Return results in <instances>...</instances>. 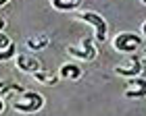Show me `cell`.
<instances>
[{"label": "cell", "mask_w": 146, "mask_h": 116, "mask_svg": "<svg viewBox=\"0 0 146 116\" xmlns=\"http://www.w3.org/2000/svg\"><path fill=\"white\" fill-rule=\"evenodd\" d=\"M13 108L21 114H34L44 108V95L31 89H25L23 93H19L17 100H13Z\"/></svg>", "instance_id": "obj_1"}, {"label": "cell", "mask_w": 146, "mask_h": 116, "mask_svg": "<svg viewBox=\"0 0 146 116\" xmlns=\"http://www.w3.org/2000/svg\"><path fill=\"white\" fill-rule=\"evenodd\" d=\"M77 19L84 23H88L92 29H94V37L96 42H107V35H109V23L102 15H98L94 10H79L77 12Z\"/></svg>", "instance_id": "obj_2"}, {"label": "cell", "mask_w": 146, "mask_h": 116, "mask_svg": "<svg viewBox=\"0 0 146 116\" xmlns=\"http://www.w3.org/2000/svg\"><path fill=\"white\" fill-rule=\"evenodd\" d=\"M144 37L140 33H134V31H123V33H117L115 40H113V48L121 54H136L142 46Z\"/></svg>", "instance_id": "obj_3"}, {"label": "cell", "mask_w": 146, "mask_h": 116, "mask_svg": "<svg viewBox=\"0 0 146 116\" xmlns=\"http://www.w3.org/2000/svg\"><path fill=\"white\" fill-rule=\"evenodd\" d=\"M67 54L73 58H79V60H86V62H92L96 60L98 56V48L94 46V40L92 37H84L79 42V46H69L67 48Z\"/></svg>", "instance_id": "obj_4"}, {"label": "cell", "mask_w": 146, "mask_h": 116, "mask_svg": "<svg viewBox=\"0 0 146 116\" xmlns=\"http://www.w3.org/2000/svg\"><path fill=\"white\" fill-rule=\"evenodd\" d=\"M142 68H144L142 58L138 54H131L129 56V62L123 64V66H115V68H113V73L119 75V77H127V79H131V77H140L142 75Z\"/></svg>", "instance_id": "obj_5"}, {"label": "cell", "mask_w": 146, "mask_h": 116, "mask_svg": "<svg viewBox=\"0 0 146 116\" xmlns=\"http://www.w3.org/2000/svg\"><path fill=\"white\" fill-rule=\"evenodd\" d=\"M123 98H127V100L146 98V79L144 77H131L127 89L123 91Z\"/></svg>", "instance_id": "obj_6"}, {"label": "cell", "mask_w": 146, "mask_h": 116, "mask_svg": "<svg viewBox=\"0 0 146 116\" xmlns=\"http://www.w3.org/2000/svg\"><path fill=\"white\" fill-rule=\"evenodd\" d=\"M15 64H17V68L21 70V73H27V75H34V73H38V70L42 68V62H40L38 58L29 56V54H17L15 56Z\"/></svg>", "instance_id": "obj_7"}, {"label": "cell", "mask_w": 146, "mask_h": 116, "mask_svg": "<svg viewBox=\"0 0 146 116\" xmlns=\"http://www.w3.org/2000/svg\"><path fill=\"white\" fill-rule=\"evenodd\" d=\"M82 75H84V70L75 62H65V64L58 66V77L65 79V81H79V79H82Z\"/></svg>", "instance_id": "obj_8"}, {"label": "cell", "mask_w": 146, "mask_h": 116, "mask_svg": "<svg viewBox=\"0 0 146 116\" xmlns=\"http://www.w3.org/2000/svg\"><path fill=\"white\" fill-rule=\"evenodd\" d=\"M31 79H34L36 83H40V85L52 87V85H56V83L61 81V77H58V73H54V70H46V68H40L38 73H34V75H31Z\"/></svg>", "instance_id": "obj_9"}, {"label": "cell", "mask_w": 146, "mask_h": 116, "mask_svg": "<svg viewBox=\"0 0 146 116\" xmlns=\"http://www.w3.org/2000/svg\"><path fill=\"white\" fill-rule=\"evenodd\" d=\"M25 46L29 50H34V52H40V50H46L50 46V37L46 33H36V35H29L27 40H25Z\"/></svg>", "instance_id": "obj_10"}, {"label": "cell", "mask_w": 146, "mask_h": 116, "mask_svg": "<svg viewBox=\"0 0 146 116\" xmlns=\"http://www.w3.org/2000/svg\"><path fill=\"white\" fill-rule=\"evenodd\" d=\"M50 6L61 12H77L82 6V0H50Z\"/></svg>", "instance_id": "obj_11"}, {"label": "cell", "mask_w": 146, "mask_h": 116, "mask_svg": "<svg viewBox=\"0 0 146 116\" xmlns=\"http://www.w3.org/2000/svg\"><path fill=\"white\" fill-rule=\"evenodd\" d=\"M17 56V46L15 44H11L6 50H0V62H6V60H11V58H15Z\"/></svg>", "instance_id": "obj_12"}, {"label": "cell", "mask_w": 146, "mask_h": 116, "mask_svg": "<svg viewBox=\"0 0 146 116\" xmlns=\"http://www.w3.org/2000/svg\"><path fill=\"white\" fill-rule=\"evenodd\" d=\"M11 44H13V42H11L9 35H6V33H0V50H6Z\"/></svg>", "instance_id": "obj_13"}, {"label": "cell", "mask_w": 146, "mask_h": 116, "mask_svg": "<svg viewBox=\"0 0 146 116\" xmlns=\"http://www.w3.org/2000/svg\"><path fill=\"white\" fill-rule=\"evenodd\" d=\"M6 25H9V23H6V19H2V17H0V33H2V29L6 27Z\"/></svg>", "instance_id": "obj_14"}, {"label": "cell", "mask_w": 146, "mask_h": 116, "mask_svg": "<svg viewBox=\"0 0 146 116\" xmlns=\"http://www.w3.org/2000/svg\"><path fill=\"white\" fill-rule=\"evenodd\" d=\"M13 0H0V8H2V6H6V4H11Z\"/></svg>", "instance_id": "obj_15"}, {"label": "cell", "mask_w": 146, "mask_h": 116, "mask_svg": "<svg viewBox=\"0 0 146 116\" xmlns=\"http://www.w3.org/2000/svg\"><path fill=\"white\" fill-rule=\"evenodd\" d=\"M142 37H144V40H146V21L142 23Z\"/></svg>", "instance_id": "obj_16"}, {"label": "cell", "mask_w": 146, "mask_h": 116, "mask_svg": "<svg viewBox=\"0 0 146 116\" xmlns=\"http://www.w3.org/2000/svg\"><path fill=\"white\" fill-rule=\"evenodd\" d=\"M4 110V102H2V98H0V112Z\"/></svg>", "instance_id": "obj_17"}, {"label": "cell", "mask_w": 146, "mask_h": 116, "mask_svg": "<svg viewBox=\"0 0 146 116\" xmlns=\"http://www.w3.org/2000/svg\"><path fill=\"white\" fill-rule=\"evenodd\" d=\"M140 2H142V4H146V0H140Z\"/></svg>", "instance_id": "obj_18"}, {"label": "cell", "mask_w": 146, "mask_h": 116, "mask_svg": "<svg viewBox=\"0 0 146 116\" xmlns=\"http://www.w3.org/2000/svg\"><path fill=\"white\" fill-rule=\"evenodd\" d=\"M144 56H146V48H144Z\"/></svg>", "instance_id": "obj_19"}]
</instances>
